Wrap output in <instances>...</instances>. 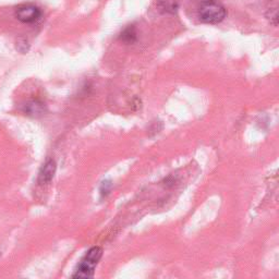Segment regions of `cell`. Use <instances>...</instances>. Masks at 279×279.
I'll return each instance as SVG.
<instances>
[{"label": "cell", "instance_id": "obj_1", "mask_svg": "<svg viewBox=\"0 0 279 279\" xmlns=\"http://www.w3.org/2000/svg\"><path fill=\"white\" fill-rule=\"evenodd\" d=\"M199 18L204 23L217 24L226 18V9L224 7L214 2V0H205L199 7Z\"/></svg>", "mask_w": 279, "mask_h": 279}, {"label": "cell", "instance_id": "obj_2", "mask_svg": "<svg viewBox=\"0 0 279 279\" xmlns=\"http://www.w3.org/2000/svg\"><path fill=\"white\" fill-rule=\"evenodd\" d=\"M102 250L99 247H94L90 249L84 259L81 261L76 273L72 275L73 278H91L94 275L95 267L97 266L99 260L101 259Z\"/></svg>", "mask_w": 279, "mask_h": 279}, {"label": "cell", "instance_id": "obj_3", "mask_svg": "<svg viewBox=\"0 0 279 279\" xmlns=\"http://www.w3.org/2000/svg\"><path fill=\"white\" fill-rule=\"evenodd\" d=\"M41 10L34 5H21L16 10V18L22 23H34L41 18Z\"/></svg>", "mask_w": 279, "mask_h": 279}, {"label": "cell", "instance_id": "obj_4", "mask_svg": "<svg viewBox=\"0 0 279 279\" xmlns=\"http://www.w3.org/2000/svg\"><path fill=\"white\" fill-rule=\"evenodd\" d=\"M56 163L54 159H48L45 164L43 165L42 169L39 173V183L40 185H47L53 180L56 172Z\"/></svg>", "mask_w": 279, "mask_h": 279}, {"label": "cell", "instance_id": "obj_5", "mask_svg": "<svg viewBox=\"0 0 279 279\" xmlns=\"http://www.w3.org/2000/svg\"><path fill=\"white\" fill-rule=\"evenodd\" d=\"M23 112L27 116L39 117V116L43 115L44 112H45V105H44L42 101H40L38 99L30 100L23 106Z\"/></svg>", "mask_w": 279, "mask_h": 279}, {"label": "cell", "instance_id": "obj_6", "mask_svg": "<svg viewBox=\"0 0 279 279\" xmlns=\"http://www.w3.org/2000/svg\"><path fill=\"white\" fill-rule=\"evenodd\" d=\"M120 40L127 44H133L136 41V32L133 26H129L120 34Z\"/></svg>", "mask_w": 279, "mask_h": 279}, {"label": "cell", "instance_id": "obj_7", "mask_svg": "<svg viewBox=\"0 0 279 279\" xmlns=\"http://www.w3.org/2000/svg\"><path fill=\"white\" fill-rule=\"evenodd\" d=\"M110 188H112V183H110V181H104L102 182V185L100 187V192L101 194H108L109 191H110Z\"/></svg>", "mask_w": 279, "mask_h": 279}]
</instances>
